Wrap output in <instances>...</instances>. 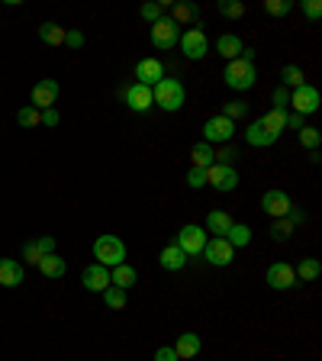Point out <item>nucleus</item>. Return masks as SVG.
I'll return each mask as SVG.
<instances>
[{
  "label": "nucleus",
  "mask_w": 322,
  "mask_h": 361,
  "mask_svg": "<svg viewBox=\"0 0 322 361\" xmlns=\"http://www.w3.org/2000/svg\"><path fill=\"white\" fill-rule=\"evenodd\" d=\"M42 258H46V249L39 245V239H29L26 245H23V261H26V265H39Z\"/></svg>",
  "instance_id": "nucleus-34"
},
{
  "label": "nucleus",
  "mask_w": 322,
  "mask_h": 361,
  "mask_svg": "<svg viewBox=\"0 0 322 361\" xmlns=\"http://www.w3.org/2000/svg\"><path fill=\"white\" fill-rule=\"evenodd\" d=\"M303 13H306V19H313V23H316V19L322 17V3H319V0H306Z\"/></svg>",
  "instance_id": "nucleus-45"
},
{
  "label": "nucleus",
  "mask_w": 322,
  "mask_h": 361,
  "mask_svg": "<svg viewBox=\"0 0 322 361\" xmlns=\"http://www.w3.org/2000/svg\"><path fill=\"white\" fill-rule=\"evenodd\" d=\"M62 123V113L52 107V110H42V126H58Z\"/></svg>",
  "instance_id": "nucleus-47"
},
{
  "label": "nucleus",
  "mask_w": 322,
  "mask_h": 361,
  "mask_svg": "<svg viewBox=\"0 0 322 361\" xmlns=\"http://www.w3.org/2000/svg\"><path fill=\"white\" fill-rule=\"evenodd\" d=\"M187 187H193V191L206 187V175H203L200 168H190V171H187Z\"/></svg>",
  "instance_id": "nucleus-44"
},
{
  "label": "nucleus",
  "mask_w": 322,
  "mask_h": 361,
  "mask_svg": "<svg viewBox=\"0 0 322 361\" xmlns=\"http://www.w3.org/2000/svg\"><path fill=\"white\" fill-rule=\"evenodd\" d=\"M171 23H177V26H200V10L193 3H175Z\"/></svg>",
  "instance_id": "nucleus-25"
},
{
  "label": "nucleus",
  "mask_w": 322,
  "mask_h": 361,
  "mask_svg": "<svg viewBox=\"0 0 322 361\" xmlns=\"http://www.w3.org/2000/svg\"><path fill=\"white\" fill-rule=\"evenodd\" d=\"M36 268H39V274H42V278L58 281V278H64V271H68V265H64L62 255H55V252H52V255H46V258L39 261Z\"/></svg>",
  "instance_id": "nucleus-22"
},
{
  "label": "nucleus",
  "mask_w": 322,
  "mask_h": 361,
  "mask_svg": "<svg viewBox=\"0 0 322 361\" xmlns=\"http://www.w3.org/2000/svg\"><path fill=\"white\" fill-rule=\"evenodd\" d=\"M64 33H68V29L58 26V23H42V26H39V39H42L46 46H64Z\"/></svg>",
  "instance_id": "nucleus-30"
},
{
  "label": "nucleus",
  "mask_w": 322,
  "mask_h": 361,
  "mask_svg": "<svg viewBox=\"0 0 322 361\" xmlns=\"http://www.w3.org/2000/svg\"><path fill=\"white\" fill-rule=\"evenodd\" d=\"M190 161H193V168L206 171V168L216 161V148H213L210 142H197V146L190 148Z\"/></svg>",
  "instance_id": "nucleus-26"
},
{
  "label": "nucleus",
  "mask_w": 322,
  "mask_h": 361,
  "mask_svg": "<svg viewBox=\"0 0 322 361\" xmlns=\"http://www.w3.org/2000/svg\"><path fill=\"white\" fill-rule=\"evenodd\" d=\"M280 78H284L287 91H290V87L296 91V87H303V84H306V71L300 65H284V68H280Z\"/></svg>",
  "instance_id": "nucleus-31"
},
{
  "label": "nucleus",
  "mask_w": 322,
  "mask_h": 361,
  "mask_svg": "<svg viewBox=\"0 0 322 361\" xmlns=\"http://www.w3.org/2000/svg\"><path fill=\"white\" fill-rule=\"evenodd\" d=\"M300 146H303L306 152H319V130H316V126H303V130H300Z\"/></svg>",
  "instance_id": "nucleus-38"
},
{
  "label": "nucleus",
  "mask_w": 322,
  "mask_h": 361,
  "mask_svg": "<svg viewBox=\"0 0 322 361\" xmlns=\"http://www.w3.org/2000/svg\"><path fill=\"white\" fill-rule=\"evenodd\" d=\"M84 42H87V39H84L81 29H68V33H64V46L68 49H84Z\"/></svg>",
  "instance_id": "nucleus-42"
},
{
  "label": "nucleus",
  "mask_w": 322,
  "mask_h": 361,
  "mask_svg": "<svg viewBox=\"0 0 322 361\" xmlns=\"http://www.w3.org/2000/svg\"><path fill=\"white\" fill-rule=\"evenodd\" d=\"M239 155H242L239 148L232 146V142H226L222 148H216V165H232V161H235Z\"/></svg>",
  "instance_id": "nucleus-41"
},
{
  "label": "nucleus",
  "mask_w": 322,
  "mask_h": 361,
  "mask_svg": "<svg viewBox=\"0 0 322 361\" xmlns=\"http://www.w3.org/2000/svg\"><path fill=\"white\" fill-rule=\"evenodd\" d=\"M271 239L274 242H287L290 236H294V222L287 220V216H280V220H271Z\"/></svg>",
  "instance_id": "nucleus-32"
},
{
  "label": "nucleus",
  "mask_w": 322,
  "mask_h": 361,
  "mask_svg": "<svg viewBox=\"0 0 322 361\" xmlns=\"http://www.w3.org/2000/svg\"><path fill=\"white\" fill-rule=\"evenodd\" d=\"M123 103H126L132 113H148L152 107H155V100H152V87H142V84H126L123 87Z\"/></svg>",
  "instance_id": "nucleus-11"
},
{
  "label": "nucleus",
  "mask_w": 322,
  "mask_h": 361,
  "mask_svg": "<svg viewBox=\"0 0 322 361\" xmlns=\"http://www.w3.org/2000/svg\"><path fill=\"white\" fill-rule=\"evenodd\" d=\"M294 206V200H290V194L287 191H280V187H271V191H265V197H261V210H265L271 220H280V216H287V210Z\"/></svg>",
  "instance_id": "nucleus-13"
},
{
  "label": "nucleus",
  "mask_w": 322,
  "mask_h": 361,
  "mask_svg": "<svg viewBox=\"0 0 322 361\" xmlns=\"http://www.w3.org/2000/svg\"><path fill=\"white\" fill-rule=\"evenodd\" d=\"M271 100H274V110H284L287 103H290V91H287L284 84H277V87H274V97H271Z\"/></svg>",
  "instance_id": "nucleus-43"
},
{
  "label": "nucleus",
  "mask_w": 322,
  "mask_h": 361,
  "mask_svg": "<svg viewBox=\"0 0 322 361\" xmlns=\"http://www.w3.org/2000/svg\"><path fill=\"white\" fill-rule=\"evenodd\" d=\"M319 91H316L313 84H303V87H296V91H290V103L287 107H294V113H300V116H313L316 110H319Z\"/></svg>",
  "instance_id": "nucleus-7"
},
{
  "label": "nucleus",
  "mask_w": 322,
  "mask_h": 361,
  "mask_svg": "<svg viewBox=\"0 0 322 361\" xmlns=\"http://www.w3.org/2000/svg\"><path fill=\"white\" fill-rule=\"evenodd\" d=\"M93 258H97V265H103V268H116V265L126 261V242H123L120 236H113V232H103V236H97V242H93Z\"/></svg>",
  "instance_id": "nucleus-2"
},
{
  "label": "nucleus",
  "mask_w": 322,
  "mask_h": 361,
  "mask_svg": "<svg viewBox=\"0 0 322 361\" xmlns=\"http://www.w3.org/2000/svg\"><path fill=\"white\" fill-rule=\"evenodd\" d=\"M216 10H220V17H226V19H242L245 17V3H242V0H220Z\"/></svg>",
  "instance_id": "nucleus-33"
},
{
  "label": "nucleus",
  "mask_w": 322,
  "mask_h": 361,
  "mask_svg": "<svg viewBox=\"0 0 322 361\" xmlns=\"http://www.w3.org/2000/svg\"><path fill=\"white\" fill-rule=\"evenodd\" d=\"M232 136H235V123L226 120L222 113L203 123V142H222L226 146V142H232Z\"/></svg>",
  "instance_id": "nucleus-10"
},
{
  "label": "nucleus",
  "mask_w": 322,
  "mask_h": 361,
  "mask_svg": "<svg viewBox=\"0 0 322 361\" xmlns=\"http://www.w3.org/2000/svg\"><path fill=\"white\" fill-rule=\"evenodd\" d=\"M155 361H177L175 349H171V345H161V349L155 352Z\"/></svg>",
  "instance_id": "nucleus-49"
},
{
  "label": "nucleus",
  "mask_w": 322,
  "mask_h": 361,
  "mask_svg": "<svg viewBox=\"0 0 322 361\" xmlns=\"http://www.w3.org/2000/svg\"><path fill=\"white\" fill-rule=\"evenodd\" d=\"M245 142L255 146V148H267V146H274L277 139H271V136L265 132V126H261V120H255L249 130H245Z\"/></svg>",
  "instance_id": "nucleus-28"
},
{
  "label": "nucleus",
  "mask_w": 322,
  "mask_h": 361,
  "mask_svg": "<svg viewBox=\"0 0 322 361\" xmlns=\"http://www.w3.org/2000/svg\"><path fill=\"white\" fill-rule=\"evenodd\" d=\"M203 175H206V184H210L213 191H220V194H232V191L239 187V171L232 165H216V161H213Z\"/></svg>",
  "instance_id": "nucleus-6"
},
{
  "label": "nucleus",
  "mask_w": 322,
  "mask_h": 361,
  "mask_svg": "<svg viewBox=\"0 0 322 361\" xmlns=\"http://www.w3.org/2000/svg\"><path fill=\"white\" fill-rule=\"evenodd\" d=\"M103 303L110 306V310H126V290H120V288H107L103 290Z\"/></svg>",
  "instance_id": "nucleus-35"
},
{
  "label": "nucleus",
  "mask_w": 322,
  "mask_h": 361,
  "mask_svg": "<svg viewBox=\"0 0 322 361\" xmlns=\"http://www.w3.org/2000/svg\"><path fill=\"white\" fill-rule=\"evenodd\" d=\"M17 123H19V126H26V130H33V126H42V113H39L36 107H23V110L17 113Z\"/></svg>",
  "instance_id": "nucleus-37"
},
{
  "label": "nucleus",
  "mask_w": 322,
  "mask_h": 361,
  "mask_svg": "<svg viewBox=\"0 0 322 361\" xmlns=\"http://www.w3.org/2000/svg\"><path fill=\"white\" fill-rule=\"evenodd\" d=\"M222 239L229 242L232 249H245V245H251V229L245 226V222H232L229 232H226Z\"/></svg>",
  "instance_id": "nucleus-27"
},
{
  "label": "nucleus",
  "mask_w": 322,
  "mask_h": 361,
  "mask_svg": "<svg viewBox=\"0 0 322 361\" xmlns=\"http://www.w3.org/2000/svg\"><path fill=\"white\" fill-rule=\"evenodd\" d=\"M261 126H265V132L271 136V139H280V132L287 130V110H271L261 116Z\"/></svg>",
  "instance_id": "nucleus-24"
},
{
  "label": "nucleus",
  "mask_w": 322,
  "mask_h": 361,
  "mask_svg": "<svg viewBox=\"0 0 322 361\" xmlns=\"http://www.w3.org/2000/svg\"><path fill=\"white\" fill-rule=\"evenodd\" d=\"M265 10L271 17H287L294 10V0H265Z\"/></svg>",
  "instance_id": "nucleus-40"
},
{
  "label": "nucleus",
  "mask_w": 322,
  "mask_h": 361,
  "mask_svg": "<svg viewBox=\"0 0 322 361\" xmlns=\"http://www.w3.org/2000/svg\"><path fill=\"white\" fill-rule=\"evenodd\" d=\"M222 78H226V87H232V91H251L258 84V71L251 62H242V58H235V62H226V71H222Z\"/></svg>",
  "instance_id": "nucleus-3"
},
{
  "label": "nucleus",
  "mask_w": 322,
  "mask_h": 361,
  "mask_svg": "<svg viewBox=\"0 0 322 361\" xmlns=\"http://www.w3.org/2000/svg\"><path fill=\"white\" fill-rule=\"evenodd\" d=\"M161 78H165V65H161L158 58H138L136 62V84H142V87H155Z\"/></svg>",
  "instance_id": "nucleus-15"
},
{
  "label": "nucleus",
  "mask_w": 322,
  "mask_h": 361,
  "mask_svg": "<svg viewBox=\"0 0 322 361\" xmlns=\"http://www.w3.org/2000/svg\"><path fill=\"white\" fill-rule=\"evenodd\" d=\"M138 17L145 19L148 26H155L158 19L165 17V10H161V3H142V7H138Z\"/></svg>",
  "instance_id": "nucleus-39"
},
{
  "label": "nucleus",
  "mask_w": 322,
  "mask_h": 361,
  "mask_svg": "<svg viewBox=\"0 0 322 361\" xmlns=\"http://www.w3.org/2000/svg\"><path fill=\"white\" fill-rule=\"evenodd\" d=\"M222 116L232 120V123L245 120V116H249V103H245V100H229V103H226V110H222Z\"/></svg>",
  "instance_id": "nucleus-36"
},
{
  "label": "nucleus",
  "mask_w": 322,
  "mask_h": 361,
  "mask_svg": "<svg viewBox=\"0 0 322 361\" xmlns=\"http://www.w3.org/2000/svg\"><path fill=\"white\" fill-rule=\"evenodd\" d=\"M206 229L203 226H197V222H187V226H181V232H177L175 245L181 252H184L187 258H193V255H203V245H206Z\"/></svg>",
  "instance_id": "nucleus-5"
},
{
  "label": "nucleus",
  "mask_w": 322,
  "mask_h": 361,
  "mask_svg": "<svg viewBox=\"0 0 322 361\" xmlns=\"http://www.w3.org/2000/svg\"><path fill=\"white\" fill-rule=\"evenodd\" d=\"M23 261L17 258H0V288H19L23 284Z\"/></svg>",
  "instance_id": "nucleus-17"
},
{
  "label": "nucleus",
  "mask_w": 322,
  "mask_h": 361,
  "mask_svg": "<svg viewBox=\"0 0 322 361\" xmlns=\"http://www.w3.org/2000/svg\"><path fill=\"white\" fill-rule=\"evenodd\" d=\"M187 255L181 249H177L175 242H171V245H165V249H161V255H158V265H161V268L165 271H184L187 268Z\"/></svg>",
  "instance_id": "nucleus-19"
},
{
  "label": "nucleus",
  "mask_w": 322,
  "mask_h": 361,
  "mask_svg": "<svg viewBox=\"0 0 322 361\" xmlns=\"http://www.w3.org/2000/svg\"><path fill=\"white\" fill-rule=\"evenodd\" d=\"M152 100H155V107H161L165 113H177L187 100V91H184V84L177 81V78H168L165 74V78L152 87Z\"/></svg>",
  "instance_id": "nucleus-1"
},
{
  "label": "nucleus",
  "mask_w": 322,
  "mask_h": 361,
  "mask_svg": "<svg viewBox=\"0 0 322 361\" xmlns=\"http://www.w3.org/2000/svg\"><path fill=\"white\" fill-rule=\"evenodd\" d=\"M294 274H296V281H303V284H310V281H316L322 274V265H319V258H303L300 265L294 268Z\"/></svg>",
  "instance_id": "nucleus-29"
},
{
  "label": "nucleus",
  "mask_w": 322,
  "mask_h": 361,
  "mask_svg": "<svg viewBox=\"0 0 322 361\" xmlns=\"http://www.w3.org/2000/svg\"><path fill=\"white\" fill-rule=\"evenodd\" d=\"M242 49H245V42H242L235 33H222V36L216 39V52H220L226 62H235V58L242 55Z\"/></svg>",
  "instance_id": "nucleus-21"
},
{
  "label": "nucleus",
  "mask_w": 322,
  "mask_h": 361,
  "mask_svg": "<svg viewBox=\"0 0 322 361\" xmlns=\"http://www.w3.org/2000/svg\"><path fill=\"white\" fill-rule=\"evenodd\" d=\"M177 46H181L184 58H190V62H200V58L210 55V39H206L203 26L181 29V39H177Z\"/></svg>",
  "instance_id": "nucleus-4"
},
{
  "label": "nucleus",
  "mask_w": 322,
  "mask_h": 361,
  "mask_svg": "<svg viewBox=\"0 0 322 361\" xmlns=\"http://www.w3.org/2000/svg\"><path fill=\"white\" fill-rule=\"evenodd\" d=\"M58 94H62V87H58L55 78H42V81L33 87V103H29V107H36L39 113L52 110V107H55V100H58Z\"/></svg>",
  "instance_id": "nucleus-12"
},
{
  "label": "nucleus",
  "mask_w": 322,
  "mask_h": 361,
  "mask_svg": "<svg viewBox=\"0 0 322 361\" xmlns=\"http://www.w3.org/2000/svg\"><path fill=\"white\" fill-rule=\"evenodd\" d=\"M265 284L271 290H290V288H296V274L287 261H274V265L265 271Z\"/></svg>",
  "instance_id": "nucleus-14"
},
{
  "label": "nucleus",
  "mask_w": 322,
  "mask_h": 361,
  "mask_svg": "<svg viewBox=\"0 0 322 361\" xmlns=\"http://www.w3.org/2000/svg\"><path fill=\"white\" fill-rule=\"evenodd\" d=\"M287 220L294 222V229H296V226H303L306 222V210L303 206H290V210H287Z\"/></svg>",
  "instance_id": "nucleus-46"
},
{
  "label": "nucleus",
  "mask_w": 322,
  "mask_h": 361,
  "mask_svg": "<svg viewBox=\"0 0 322 361\" xmlns=\"http://www.w3.org/2000/svg\"><path fill=\"white\" fill-rule=\"evenodd\" d=\"M203 258L210 261L213 268H226V265H232V258H235V249H232L222 236H213V239H206V245H203Z\"/></svg>",
  "instance_id": "nucleus-9"
},
{
  "label": "nucleus",
  "mask_w": 322,
  "mask_h": 361,
  "mask_svg": "<svg viewBox=\"0 0 322 361\" xmlns=\"http://www.w3.org/2000/svg\"><path fill=\"white\" fill-rule=\"evenodd\" d=\"M110 284L113 288H120V290H129V288H136L138 284V271L132 268V265H116V268H110Z\"/></svg>",
  "instance_id": "nucleus-20"
},
{
  "label": "nucleus",
  "mask_w": 322,
  "mask_h": 361,
  "mask_svg": "<svg viewBox=\"0 0 322 361\" xmlns=\"http://www.w3.org/2000/svg\"><path fill=\"white\" fill-rule=\"evenodd\" d=\"M177 39H181V26L171 23V17H161L155 26H152V46L161 49V52H171V49L177 46Z\"/></svg>",
  "instance_id": "nucleus-8"
},
{
  "label": "nucleus",
  "mask_w": 322,
  "mask_h": 361,
  "mask_svg": "<svg viewBox=\"0 0 322 361\" xmlns=\"http://www.w3.org/2000/svg\"><path fill=\"white\" fill-rule=\"evenodd\" d=\"M232 222H235V220H232V213H226V210H210V213H206V226H203V229L213 232V236H226Z\"/></svg>",
  "instance_id": "nucleus-23"
},
{
  "label": "nucleus",
  "mask_w": 322,
  "mask_h": 361,
  "mask_svg": "<svg viewBox=\"0 0 322 361\" xmlns=\"http://www.w3.org/2000/svg\"><path fill=\"white\" fill-rule=\"evenodd\" d=\"M171 349H175L177 361L197 358V355H200V335H197V333H181V335H177V342L171 345Z\"/></svg>",
  "instance_id": "nucleus-18"
},
{
  "label": "nucleus",
  "mask_w": 322,
  "mask_h": 361,
  "mask_svg": "<svg viewBox=\"0 0 322 361\" xmlns=\"http://www.w3.org/2000/svg\"><path fill=\"white\" fill-rule=\"evenodd\" d=\"M81 284L84 290H91V294H103V290L110 288V268H103V265H87L81 274Z\"/></svg>",
  "instance_id": "nucleus-16"
},
{
  "label": "nucleus",
  "mask_w": 322,
  "mask_h": 361,
  "mask_svg": "<svg viewBox=\"0 0 322 361\" xmlns=\"http://www.w3.org/2000/svg\"><path fill=\"white\" fill-rule=\"evenodd\" d=\"M303 126H306V123H303L300 113H294V110L287 113V130H303Z\"/></svg>",
  "instance_id": "nucleus-48"
}]
</instances>
